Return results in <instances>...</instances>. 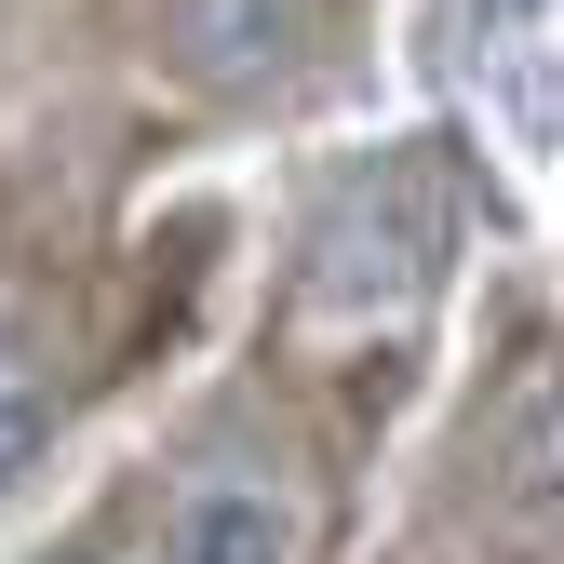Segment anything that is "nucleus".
I'll return each instance as SVG.
<instances>
[{"label":"nucleus","instance_id":"nucleus-4","mask_svg":"<svg viewBox=\"0 0 564 564\" xmlns=\"http://www.w3.org/2000/svg\"><path fill=\"white\" fill-rule=\"evenodd\" d=\"M54 416H67V377H54V349H41V323H14L0 310V498L41 470V444H54Z\"/></svg>","mask_w":564,"mask_h":564},{"label":"nucleus","instance_id":"nucleus-3","mask_svg":"<svg viewBox=\"0 0 564 564\" xmlns=\"http://www.w3.org/2000/svg\"><path fill=\"white\" fill-rule=\"evenodd\" d=\"M175 67L188 82H229V95L282 82L296 67V0H175Z\"/></svg>","mask_w":564,"mask_h":564},{"label":"nucleus","instance_id":"nucleus-2","mask_svg":"<svg viewBox=\"0 0 564 564\" xmlns=\"http://www.w3.org/2000/svg\"><path fill=\"white\" fill-rule=\"evenodd\" d=\"M162 564H310V498L269 457H202L162 511Z\"/></svg>","mask_w":564,"mask_h":564},{"label":"nucleus","instance_id":"nucleus-1","mask_svg":"<svg viewBox=\"0 0 564 564\" xmlns=\"http://www.w3.org/2000/svg\"><path fill=\"white\" fill-rule=\"evenodd\" d=\"M457 256V202H444V162H377L336 188V216L310 229V310L323 323H403L416 296L444 282Z\"/></svg>","mask_w":564,"mask_h":564}]
</instances>
